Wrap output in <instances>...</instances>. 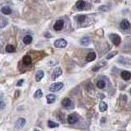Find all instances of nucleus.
<instances>
[{
  "label": "nucleus",
  "instance_id": "26",
  "mask_svg": "<svg viewBox=\"0 0 131 131\" xmlns=\"http://www.w3.org/2000/svg\"><path fill=\"white\" fill-rule=\"evenodd\" d=\"M98 10L102 11H108V10H109V8H107V6H101V7H99V8H98Z\"/></svg>",
  "mask_w": 131,
  "mask_h": 131
},
{
  "label": "nucleus",
  "instance_id": "25",
  "mask_svg": "<svg viewBox=\"0 0 131 131\" xmlns=\"http://www.w3.org/2000/svg\"><path fill=\"white\" fill-rule=\"evenodd\" d=\"M85 19H86V16H85V15H80V16H78V22L79 23L83 22Z\"/></svg>",
  "mask_w": 131,
  "mask_h": 131
},
{
  "label": "nucleus",
  "instance_id": "29",
  "mask_svg": "<svg viewBox=\"0 0 131 131\" xmlns=\"http://www.w3.org/2000/svg\"><path fill=\"white\" fill-rule=\"evenodd\" d=\"M44 36H45V37H51V34H49V33H48V32H47V33H46V34H44Z\"/></svg>",
  "mask_w": 131,
  "mask_h": 131
},
{
  "label": "nucleus",
  "instance_id": "20",
  "mask_svg": "<svg viewBox=\"0 0 131 131\" xmlns=\"http://www.w3.org/2000/svg\"><path fill=\"white\" fill-rule=\"evenodd\" d=\"M5 49H6L7 53H13V52H15V50H16L15 47L13 45H11V44H8V45L6 46Z\"/></svg>",
  "mask_w": 131,
  "mask_h": 131
},
{
  "label": "nucleus",
  "instance_id": "8",
  "mask_svg": "<svg viewBox=\"0 0 131 131\" xmlns=\"http://www.w3.org/2000/svg\"><path fill=\"white\" fill-rule=\"evenodd\" d=\"M78 120H79V118L76 114H71V115H70V116H68V117H67V121H68L69 124H75Z\"/></svg>",
  "mask_w": 131,
  "mask_h": 131
},
{
  "label": "nucleus",
  "instance_id": "3",
  "mask_svg": "<svg viewBox=\"0 0 131 131\" xmlns=\"http://www.w3.org/2000/svg\"><path fill=\"white\" fill-rule=\"evenodd\" d=\"M66 45H67V42H66V40H65L64 39H57V40L54 42V46L56 48H65Z\"/></svg>",
  "mask_w": 131,
  "mask_h": 131
},
{
  "label": "nucleus",
  "instance_id": "21",
  "mask_svg": "<svg viewBox=\"0 0 131 131\" xmlns=\"http://www.w3.org/2000/svg\"><path fill=\"white\" fill-rule=\"evenodd\" d=\"M105 86H106V84H105V81L103 80H98L97 83V87L98 88H104Z\"/></svg>",
  "mask_w": 131,
  "mask_h": 131
},
{
  "label": "nucleus",
  "instance_id": "24",
  "mask_svg": "<svg viewBox=\"0 0 131 131\" xmlns=\"http://www.w3.org/2000/svg\"><path fill=\"white\" fill-rule=\"evenodd\" d=\"M118 53V52L117 51H114V52H112V53H110L107 56V59L108 60V59H111V57H115L116 54Z\"/></svg>",
  "mask_w": 131,
  "mask_h": 131
},
{
  "label": "nucleus",
  "instance_id": "10",
  "mask_svg": "<svg viewBox=\"0 0 131 131\" xmlns=\"http://www.w3.org/2000/svg\"><path fill=\"white\" fill-rule=\"evenodd\" d=\"M121 77H122V79H124L125 80H129V79H130L131 77V74L130 71H124L121 72Z\"/></svg>",
  "mask_w": 131,
  "mask_h": 131
},
{
  "label": "nucleus",
  "instance_id": "9",
  "mask_svg": "<svg viewBox=\"0 0 131 131\" xmlns=\"http://www.w3.org/2000/svg\"><path fill=\"white\" fill-rule=\"evenodd\" d=\"M120 26L121 29H123V30H128L130 28V23L128 20L125 19L120 22Z\"/></svg>",
  "mask_w": 131,
  "mask_h": 131
},
{
  "label": "nucleus",
  "instance_id": "14",
  "mask_svg": "<svg viewBox=\"0 0 131 131\" xmlns=\"http://www.w3.org/2000/svg\"><path fill=\"white\" fill-rule=\"evenodd\" d=\"M76 8L78 9V10L81 11V10H83V9L85 8V1H78V2H76Z\"/></svg>",
  "mask_w": 131,
  "mask_h": 131
},
{
  "label": "nucleus",
  "instance_id": "17",
  "mask_svg": "<svg viewBox=\"0 0 131 131\" xmlns=\"http://www.w3.org/2000/svg\"><path fill=\"white\" fill-rule=\"evenodd\" d=\"M99 110H100V111H102V112L107 111V105L106 102H100V104H99Z\"/></svg>",
  "mask_w": 131,
  "mask_h": 131
},
{
  "label": "nucleus",
  "instance_id": "4",
  "mask_svg": "<svg viewBox=\"0 0 131 131\" xmlns=\"http://www.w3.org/2000/svg\"><path fill=\"white\" fill-rule=\"evenodd\" d=\"M63 26H64V22H63V20H57L56 23L54 24V30L56 31H59V30H62Z\"/></svg>",
  "mask_w": 131,
  "mask_h": 131
},
{
  "label": "nucleus",
  "instance_id": "30",
  "mask_svg": "<svg viewBox=\"0 0 131 131\" xmlns=\"http://www.w3.org/2000/svg\"><path fill=\"white\" fill-rule=\"evenodd\" d=\"M34 131H39V130H34Z\"/></svg>",
  "mask_w": 131,
  "mask_h": 131
},
{
  "label": "nucleus",
  "instance_id": "11",
  "mask_svg": "<svg viewBox=\"0 0 131 131\" xmlns=\"http://www.w3.org/2000/svg\"><path fill=\"white\" fill-rule=\"evenodd\" d=\"M95 58H96V53L94 52L88 53L87 56H86V60L88 62H93V60H95Z\"/></svg>",
  "mask_w": 131,
  "mask_h": 131
},
{
  "label": "nucleus",
  "instance_id": "15",
  "mask_svg": "<svg viewBox=\"0 0 131 131\" xmlns=\"http://www.w3.org/2000/svg\"><path fill=\"white\" fill-rule=\"evenodd\" d=\"M44 76V71H39L36 73V75H35V80H36L37 82L40 81L41 79H43Z\"/></svg>",
  "mask_w": 131,
  "mask_h": 131
},
{
  "label": "nucleus",
  "instance_id": "18",
  "mask_svg": "<svg viewBox=\"0 0 131 131\" xmlns=\"http://www.w3.org/2000/svg\"><path fill=\"white\" fill-rule=\"evenodd\" d=\"M32 37L30 35H25L24 38H23V42H24L25 44H31L32 42Z\"/></svg>",
  "mask_w": 131,
  "mask_h": 131
},
{
  "label": "nucleus",
  "instance_id": "23",
  "mask_svg": "<svg viewBox=\"0 0 131 131\" xmlns=\"http://www.w3.org/2000/svg\"><path fill=\"white\" fill-rule=\"evenodd\" d=\"M48 125L49 128H57V127L59 126V125H58L57 123H55V122L51 121V120H49L48 122Z\"/></svg>",
  "mask_w": 131,
  "mask_h": 131
},
{
  "label": "nucleus",
  "instance_id": "7",
  "mask_svg": "<svg viewBox=\"0 0 131 131\" xmlns=\"http://www.w3.org/2000/svg\"><path fill=\"white\" fill-rule=\"evenodd\" d=\"M62 70L60 67H57L53 72V76H52L53 79H56L57 78H58L59 76H62Z\"/></svg>",
  "mask_w": 131,
  "mask_h": 131
},
{
  "label": "nucleus",
  "instance_id": "1",
  "mask_svg": "<svg viewBox=\"0 0 131 131\" xmlns=\"http://www.w3.org/2000/svg\"><path fill=\"white\" fill-rule=\"evenodd\" d=\"M110 39H111V42L113 43L116 46H119L120 44V42H121V39L120 37L116 34H111L109 35Z\"/></svg>",
  "mask_w": 131,
  "mask_h": 131
},
{
  "label": "nucleus",
  "instance_id": "28",
  "mask_svg": "<svg viewBox=\"0 0 131 131\" xmlns=\"http://www.w3.org/2000/svg\"><path fill=\"white\" fill-rule=\"evenodd\" d=\"M23 82H24V80H23V79H21V80H19V81L17 82L16 85H17V86H22V84H23Z\"/></svg>",
  "mask_w": 131,
  "mask_h": 131
},
{
  "label": "nucleus",
  "instance_id": "27",
  "mask_svg": "<svg viewBox=\"0 0 131 131\" xmlns=\"http://www.w3.org/2000/svg\"><path fill=\"white\" fill-rule=\"evenodd\" d=\"M4 107H5V103L3 101H1L0 102V110H3Z\"/></svg>",
  "mask_w": 131,
  "mask_h": 131
},
{
  "label": "nucleus",
  "instance_id": "22",
  "mask_svg": "<svg viewBox=\"0 0 131 131\" xmlns=\"http://www.w3.org/2000/svg\"><path fill=\"white\" fill-rule=\"evenodd\" d=\"M42 96H43V93H42V91L40 89H38L35 93H34V98H42Z\"/></svg>",
  "mask_w": 131,
  "mask_h": 131
},
{
  "label": "nucleus",
  "instance_id": "5",
  "mask_svg": "<svg viewBox=\"0 0 131 131\" xmlns=\"http://www.w3.org/2000/svg\"><path fill=\"white\" fill-rule=\"evenodd\" d=\"M25 119L24 118H19L15 122V127L16 129H21V128H23L25 125Z\"/></svg>",
  "mask_w": 131,
  "mask_h": 131
},
{
  "label": "nucleus",
  "instance_id": "12",
  "mask_svg": "<svg viewBox=\"0 0 131 131\" xmlns=\"http://www.w3.org/2000/svg\"><path fill=\"white\" fill-rule=\"evenodd\" d=\"M46 99H47V102L49 104L53 103V102H55L56 100V96L54 94H48L46 96Z\"/></svg>",
  "mask_w": 131,
  "mask_h": 131
},
{
  "label": "nucleus",
  "instance_id": "13",
  "mask_svg": "<svg viewBox=\"0 0 131 131\" xmlns=\"http://www.w3.org/2000/svg\"><path fill=\"white\" fill-rule=\"evenodd\" d=\"M22 62L25 66H29L32 63V58L30 56H25L22 59Z\"/></svg>",
  "mask_w": 131,
  "mask_h": 131
},
{
  "label": "nucleus",
  "instance_id": "16",
  "mask_svg": "<svg viewBox=\"0 0 131 131\" xmlns=\"http://www.w3.org/2000/svg\"><path fill=\"white\" fill-rule=\"evenodd\" d=\"M1 11H2V13L5 14V15H9V14L11 13V8H9V7H8V6L3 7V8H2V9H1Z\"/></svg>",
  "mask_w": 131,
  "mask_h": 131
},
{
  "label": "nucleus",
  "instance_id": "19",
  "mask_svg": "<svg viewBox=\"0 0 131 131\" xmlns=\"http://www.w3.org/2000/svg\"><path fill=\"white\" fill-rule=\"evenodd\" d=\"M89 43H90V39L89 38H88V37H85V38L81 39V40H80V44L82 45H85V46L88 45Z\"/></svg>",
  "mask_w": 131,
  "mask_h": 131
},
{
  "label": "nucleus",
  "instance_id": "2",
  "mask_svg": "<svg viewBox=\"0 0 131 131\" xmlns=\"http://www.w3.org/2000/svg\"><path fill=\"white\" fill-rule=\"evenodd\" d=\"M63 87V83L62 82H57V83H53V85H51V86L49 87V90L51 92H57V91H59L61 88H62Z\"/></svg>",
  "mask_w": 131,
  "mask_h": 131
},
{
  "label": "nucleus",
  "instance_id": "6",
  "mask_svg": "<svg viewBox=\"0 0 131 131\" xmlns=\"http://www.w3.org/2000/svg\"><path fill=\"white\" fill-rule=\"evenodd\" d=\"M62 105L66 108H71L72 107V102L70 98H66L62 101Z\"/></svg>",
  "mask_w": 131,
  "mask_h": 131
}]
</instances>
